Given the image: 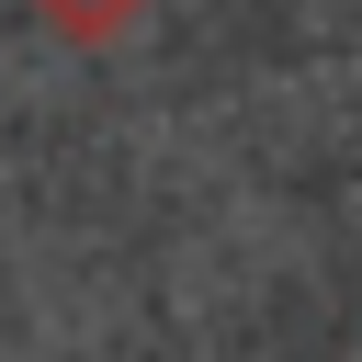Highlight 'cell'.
Listing matches in <instances>:
<instances>
[{
    "label": "cell",
    "mask_w": 362,
    "mask_h": 362,
    "mask_svg": "<svg viewBox=\"0 0 362 362\" xmlns=\"http://www.w3.org/2000/svg\"><path fill=\"white\" fill-rule=\"evenodd\" d=\"M136 11L147 0H34V23L68 34V45H113V34H136Z\"/></svg>",
    "instance_id": "6da1fadb"
}]
</instances>
